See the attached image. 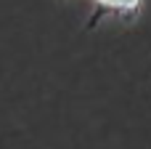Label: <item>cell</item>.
Returning <instances> with one entry per match:
<instances>
[{
    "instance_id": "6da1fadb",
    "label": "cell",
    "mask_w": 151,
    "mask_h": 149,
    "mask_svg": "<svg viewBox=\"0 0 151 149\" xmlns=\"http://www.w3.org/2000/svg\"><path fill=\"white\" fill-rule=\"evenodd\" d=\"M138 8H141V0H93V19L88 21V27L93 29L104 16H122V19H127V16L138 13Z\"/></svg>"
}]
</instances>
